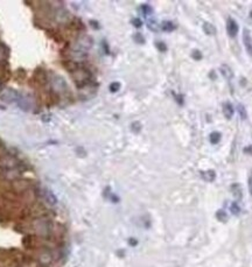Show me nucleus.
<instances>
[{"instance_id":"obj_4","label":"nucleus","mask_w":252,"mask_h":267,"mask_svg":"<svg viewBox=\"0 0 252 267\" xmlns=\"http://www.w3.org/2000/svg\"><path fill=\"white\" fill-rule=\"evenodd\" d=\"M223 113H224V116H225V118H226V119H231V118H232V116H234V113H235L234 107H232V105H231L229 102L224 103Z\"/></svg>"},{"instance_id":"obj_5","label":"nucleus","mask_w":252,"mask_h":267,"mask_svg":"<svg viewBox=\"0 0 252 267\" xmlns=\"http://www.w3.org/2000/svg\"><path fill=\"white\" fill-rule=\"evenodd\" d=\"M231 191H232V195L235 196V198H237V200L242 198V188L238 183H235L231 186Z\"/></svg>"},{"instance_id":"obj_10","label":"nucleus","mask_w":252,"mask_h":267,"mask_svg":"<svg viewBox=\"0 0 252 267\" xmlns=\"http://www.w3.org/2000/svg\"><path fill=\"white\" fill-rule=\"evenodd\" d=\"M230 210H231V212H232V214L236 215V216H237V215H239V212H240V208H239V205H238L237 203H235V202H234V203L231 204V207H230Z\"/></svg>"},{"instance_id":"obj_6","label":"nucleus","mask_w":252,"mask_h":267,"mask_svg":"<svg viewBox=\"0 0 252 267\" xmlns=\"http://www.w3.org/2000/svg\"><path fill=\"white\" fill-rule=\"evenodd\" d=\"M201 175H202V177H203L206 181H209V182H212V181L215 180V177H216V173H215L214 170H211V169L207 170V172H202Z\"/></svg>"},{"instance_id":"obj_11","label":"nucleus","mask_w":252,"mask_h":267,"mask_svg":"<svg viewBox=\"0 0 252 267\" xmlns=\"http://www.w3.org/2000/svg\"><path fill=\"white\" fill-rule=\"evenodd\" d=\"M238 110H239V114H240L242 119H246V118H248V114H246V110H245V107L243 106L242 104H239V105H238Z\"/></svg>"},{"instance_id":"obj_14","label":"nucleus","mask_w":252,"mask_h":267,"mask_svg":"<svg viewBox=\"0 0 252 267\" xmlns=\"http://www.w3.org/2000/svg\"><path fill=\"white\" fill-rule=\"evenodd\" d=\"M118 89H119V84H118V83H112L111 86H110V90L114 92V91H117Z\"/></svg>"},{"instance_id":"obj_12","label":"nucleus","mask_w":252,"mask_h":267,"mask_svg":"<svg viewBox=\"0 0 252 267\" xmlns=\"http://www.w3.org/2000/svg\"><path fill=\"white\" fill-rule=\"evenodd\" d=\"M192 56H193L194 60H201L202 58V54H201V52H198V50H194L192 53Z\"/></svg>"},{"instance_id":"obj_8","label":"nucleus","mask_w":252,"mask_h":267,"mask_svg":"<svg viewBox=\"0 0 252 267\" xmlns=\"http://www.w3.org/2000/svg\"><path fill=\"white\" fill-rule=\"evenodd\" d=\"M209 140L211 144H217L221 140V133L220 132H212V133L210 134Z\"/></svg>"},{"instance_id":"obj_19","label":"nucleus","mask_w":252,"mask_h":267,"mask_svg":"<svg viewBox=\"0 0 252 267\" xmlns=\"http://www.w3.org/2000/svg\"><path fill=\"white\" fill-rule=\"evenodd\" d=\"M250 15H251V18H252V12H251V13H250Z\"/></svg>"},{"instance_id":"obj_3","label":"nucleus","mask_w":252,"mask_h":267,"mask_svg":"<svg viewBox=\"0 0 252 267\" xmlns=\"http://www.w3.org/2000/svg\"><path fill=\"white\" fill-rule=\"evenodd\" d=\"M220 70H221V72H222V75L224 76V78H225V80H232V77H234V72H232L231 68L229 67V66H226V64H222L221 68H220Z\"/></svg>"},{"instance_id":"obj_13","label":"nucleus","mask_w":252,"mask_h":267,"mask_svg":"<svg viewBox=\"0 0 252 267\" xmlns=\"http://www.w3.org/2000/svg\"><path fill=\"white\" fill-rule=\"evenodd\" d=\"M162 28L165 29V30H172L174 26L170 24V22H164V25H162Z\"/></svg>"},{"instance_id":"obj_7","label":"nucleus","mask_w":252,"mask_h":267,"mask_svg":"<svg viewBox=\"0 0 252 267\" xmlns=\"http://www.w3.org/2000/svg\"><path fill=\"white\" fill-rule=\"evenodd\" d=\"M203 30H204V33L207 35H215L216 34V28H215V26L209 24V22H206L203 25Z\"/></svg>"},{"instance_id":"obj_15","label":"nucleus","mask_w":252,"mask_h":267,"mask_svg":"<svg viewBox=\"0 0 252 267\" xmlns=\"http://www.w3.org/2000/svg\"><path fill=\"white\" fill-rule=\"evenodd\" d=\"M249 191L252 195V172L250 174V176H249Z\"/></svg>"},{"instance_id":"obj_2","label":"nucleus","mask_w":252,"mask_h":267,"mask_svg":"<svg viewBox=\"0 0 252 267\" xmlns=\"http://www.w3.org/2000/svg\"><path fill=\"white\" fill-rule=\"evenodd\" d=\"M226 29H228V33L231 38H235L238 33V25L237 22L232 19V18H229L228 19V22H226Z\"/></svg>"},{"instance_id":"obj_16","label":"nucleus","mask_w":252,"mask_h":267,"mask_svg":"<svg viewBox=\"0 0 252 267\" xmlns=\"http://www.w3.org/2000/svg\"><path fill=\"white\" fill-rule=\"evenodd\" d=\"M133 24H134V25H136V26H137V27H140V26H141V22H140V21H139V20H138V19H136V20L133 21Z\"/></svg>"},{"instance_id":"obj_9","label":"nucleus","mask_w":252,"mask_h":267,"mask_svg":"<svg viewBox=\"0 0 252 267\" xmlns=\"http://www.w3.org/2000/svg\"><path fill=\"white\" fill-rule=\"evenodd\" d=\"M216 218L220 221V222H226L228 221V215L223 210H218L216 212Z\"/></svg>"},{"instance_id":"obj_18","label":"nucleus","mask_w":252,"mask_h":267,"mask_svg":"<svg viewBox=\"0 0 252 267\" xmlns=\"http://www.w3.org/2000/svg\"><path fill=\"white\" fill-rule=\"evenodd\" d=\"M1 57H2V52L0 50V58H1Z\"/></svg>"},{"instance_id":"obj_1","label":"nucleus","mask_w":252,"mask_h":267,"mask_svg":"<svg viewBox=\"0 0 252 267\" xmlns=\"http://www.w3.org/2000/svg\"><path fill=\"white\" fill-rule=\"evenodd\" d=\"M243 42H244V46H245L248 54L252 57V40L250 32L248 29H244V32H243Z\"/></svg>"},{"instance_id":"obj_20","label":"nucleus","mask_w":252,"mask_h":267,"mask_svg":"<svg viewBox=\"0 0 252 267\" xmlns=\"http://www.w3.org/2000/svg\"><path fill=\"white\" fill-rule=\"evenodd\" d=\"M0 90H1V84H0Z\"/></svg>"},{"instance_id":"obj_17","label":"nucleus","mask_w":252,"mask_h":267,"mask_svg":"<svg viewBox=\"0 0 252 267\" xmlns=\"http://www.w3.org/2000/svg\"><path fill=\"white\" fill-rule=\"evenodd\" d=\"M159 49H161V50H166L165 44H159Z\"/></svg>"}]
</instances>
